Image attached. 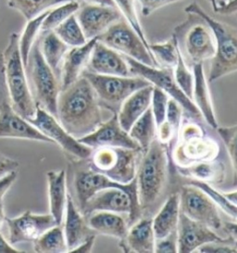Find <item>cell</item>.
I'll use <instances>...</instances> for the list:
<instances>
[{
	"label": "cell",
	"instance_id": "cell-41",
	"mask_svg": "<svg viewBox=\"0 0 237 253\" xmlns=\"http://www.w3.org/2000/svg\"><path fill=\"white\" fill-rule=\"evenodd\" d=\"M217 133L220 135L223 142L225 149H227L230 160L232 162L234 169V182L237 181V126L234 125L231 126H218L216 128Z\"/></svg>",
	"mask_w": 237,
	"mask_h": 253
},
{
	"label": "cell",
	"instance_id": "cell-19",
	"mask_svg": "<svg viewBox=\"0 0 237 253\" xmlns=\"http://www.w3.org/2000/svg\"><path fill=\"white\" fill-rule=\"evenodd\" d=\"M74 190L75 194V205L81 211L85 202L99 190L106 187H120L130 190H137L136 178L133 179L129 184H119L108 176L99 172L92 171L91 169L78 170L74 173Z\"/></svg>",
	"mask_w": 237,
	"mask_h": 253
},
{
	"label": "cell",
	"instance_id": "cell-3",
	"mask_svg": "<svg viewBox=\"0 0 237 253\" xmlns=\"http://www.w3.org/2000/svg\"><path fill=\"white\" fill-rule=\"evenodd\" d=\"M19 34H10L5 50L2 52L5 83L11 108L24 119L33 118L37 106L30 89L26 69L19 47Z\"/></svg>",
	"mask_w": 237,
	"mask_h": 253
},
{
	"label": "cell",
	"instance_id": "cell-29",
	"mask_svg": "<svg viewBox=\"0 0 237 253\" xmlns=\"http://www.w3.org/2000/svg\"><path fill=\"white\" fill-rule=\"evenodd\" d=\"M89 227L96 234H102L122 240L128 231V223L118 213L111 211H95L85 217Z\"/></svg>",
	"mask_w": 237,
	"mask_h": 253
},
{
	"label": "cell",
	"instance_id": "cell-49",
	"mask_svg": "<svg viewBox=\"0 0 237 253\" xmlns=\"http://www.w3.org/2000/svg\"><path fill=\"white\" fill-rule=\"evenodd\" d=\"M17 175H18V172L15 171L0 178V203L3 201V199L8 191V189L14 184L17 179Z\"/></svg>",
	"mask_w": 237,
	"mask_h": 253
},
{
	"label": "cell",
	"instance_id": "cell-38",
	"mask_svg": "<svg viewBox=\"0 0 237 253\" xmlns=\"http://www.w3.org/2000/svg\"><path fill=\"white\" fill-rule=\"evenodd\" d=\"M149 50L152 53L158 67L174 69L177 63L180 49L173 35L165 42L149 44Z\"/></svg>",
	"mask_w": 237,
	"mask_h": 253
},
{
	"label": "cell",
	"instance_id": "cell-52",
	"mask_svg": "<svg viewBox=\"0 0 237 253\" xmlns=\"http://www.w3.org/2000/svg\"><path fill=\"white\" fill-rule=\"evenodd\" d=\"M237 0L227 2L224 6L221 8H218L215 12L220 13V14H224V15H230V14H235L237 12Z\"/></svg>",
	"mask_w": 237,
	"mask_h": 253
},
{
	"label": "cell",
	"instance_id": "cell-43",
	"mask_svg": "<svg viewBox=\"0 0 237 253\" xmlns=\"http://www.w3.org/2000/svg\"><path fill=\"white\" fill-rule=\"evenodd\" d=\"M168 100L169 96L165 92H163L162 90L159 88H157L155 86L153 87L150 109L155 120L157 128L165 121Z\"/></svg>",
	"mask_w": 237,
	"mask_h": 253
},
{
	"label": "cell",
	"instance_id": "cell-32",
	"mask_svg": "<svg viewBox=\"0 0 237 253\" xmlns=\"http://www.w3.org/2000/svg\"><path fill=\"white\" fill-rule=\"evenodd\" d=\"M187 184L199 188L200 190H202L206 194L207 197L214 202L216 206L221 209L226 215L229 216L234 221H237V190H234L233 192L230 193H222L208 183L192 179H190L187 182Z\"/></svg>",
	"mask_w": 237,
	"mask_h": 253
},
{
	"label": "cell",
	"instance_id": "cell-17",
	"mask_svg": "<svg viewBox=\"0 0 237 253\" xmlns=\"http://www.w3.org/2000/svg\"><path fill=\"white\" fill-rule=\"evenodd\" d=\"M77 140L92 149L103 147L140 149L129 133L119 126L117 113L112 114L110 119L103 122L94 132Z\"/></svg>",
	"mask_w": 237,
	"mask_h": 253
},
{
	"label": "cell",
	"instance_id": "cell-44",
	"mask_svg": "<svg viewBox=\"0 0 237 253\" xmlns=\"http://www.w3.org/2000/svg\"><path fill=\"white\" fill-rule=\"evenodd\" d=\"M183 116H184V109L182 106L178 103L172 98H169L168 104H167V111H166V118H165V123L170 127L172 132L175 134H178L179 129L182 125L183 121Z\"/></svg>",
	"mask_w": 237,
	"mask_h": 253
},
{
	"label": "cell",
	"instance_id": "cell-33",
	"mask_svg": "<svg viewBox=\"0 0 237 253\" xmlns=\"http://www.w3.org/2000/svg\"><path fill=\"white\" fill-rule=\"evenodd\" d=\"M139 146L142 153L148 150L150 144L157 137V126L150 107L137 120L128 132Z\"/></svg>",
	"mask_w": 237,
	"mask_h": 253
},
{
	"label": "cell",
	"instance_id": "cell-46",
	"mask_svg": "<svg viewBox=\"0 0 237 253\" xmlns=\"http://www.w3.org/2000/svg\"><path fill=\"white\" fill-rule=\"evenodd\" d=\"M236 244L234 242H214L201 246L198 251L202 253H237Z\"/></svg>",
	"mask_w": 237,
	"mask_h": 253
},
{
	"label": "cell",
	"instance_id": "cell-25",
	"mask_svg": "<svg viewBox=\"0 0 237 253\" xmlns=\"http://www.w3.org/2000/svg\"><path fill=\"white\" fill-rule=\"evenodd\" d=\"M153 87L152 84H149L134 91L120 106L117 117L119 126L126 132L130 131L133 124L150 107Z\"/></svg>",
	"mask_w": 237,
	"mask_h": 253
},
{
	"label": "cell",
	"instance_id": "cell-27",
	"mask_svg": "<svg viewBox=\"0 0 237 253\" xmlns=\"http://www.w3.org/2000/svg\"><path fill=\"white\" fill-rule=\"evenodd\" d=\"M48 186V200L51 214L57 224L61 225L66 211L67 177L65 170L46 172Z\"/></svg>",
	"mask_w": 237,
	"mask_h": 253
},
{
	"label": "cell",
	"instance_id": "cell-15",
	"mask_svg": "<svg viewBox=\"0 0 237 253\" xmlns=\"http://www.w3.org/2000/svg\"><path fill=\"white\" fill-rule=\"evenodd\" d=\"M178 253H191L201 246L214 242H234L230 238H222L215 231L203 223L188 218L180 211L176 228Z\"/></svg>",
	"mask_w": 237,
	"mask_h": 253
},
{
	"label": "cell",
	"instance_id": "cell-4",
	"mask_svg": "<svg viewBox=\"0 0 237 253\" xmlns=\"http://www.w3.org/2000/svg\"><path fill=\"white\" fill-rule=\"evenodd\" d=\"M186 13L200 17L212 32L215 40V54L207 77V82L213 83L237 71V31L227 23H222L200 7L198 3L188 5Z\"/></svg>",
	"mask_w": 237,
	"mask_h": 253
},
{
	"label": "cell",
	"instance_id": "cell-40",
	"mask_svg": "<svg viewBox=\"0 0 237 253\" xmlns=\"http://www.w3.org/2000/svg\"><path fill=\"white\" fill-rule=\"evenodd\" d=\"M135 1L136 0H113L118 12L120 13V15L123 16L124 21L138 35V37L141 38L143 43L149 49L150 43H148V38L146 37L144 29L142 27L139 17L137 14V11H136Z\"/></svg>",
	"mask_w": 237,
	"mask_h": 253
},
{
	"label": "cell",
	"instance_id": "cell-48",
	"mask_svg": "<svg viewBox=\"0 0 237 253\" xmlns=\"http://www.w3.org/2000/svg\"><path fill=\"white\" fill-rule=\"evenodd\" d=\"M20 164L10 158L0 154V178L12 171H17Z\"/></svg>",
	"mask_w": 237,
	"mask_h": 253
},
{
	"label": "cell",
	"instance_id": "cell-5",
	"mask_svg": "<svg viewBox=\"0 0 237 253\" xmlns=\"http://www.w3.org/2000/svg\"><path fill=\"white\" fill-rule=\"evenodd\" d=\"M178 133L179 142L172 153L173 163L178 168L218 159L221 153L219 143L208 136L199 124L191 120L182 121Z\"/></svg>",
	"mask_w": 237,
	"mask_h": 253
},
{
	"label": "cell",
	"instance_id": "cell-51",
	"mask_svg": "<svg viewBox=\"0 0 237 253\" xmlns=\"http://www.w3.org/2000/svg\"><path fill=\"white\" fill-rule=\"evenodd\" d=\"M96 234L91 235L89 238H86L84 241H82L80 245L77 246L69 253H88L92 252L95 242H96Z\"/></svg>",
	"mask_w": 237,
	"mask_h": 253
},
{
	"label": "cell",
	"instance_id": "cell-26",
	"mask_svg": "<svg viewBox=\"0 0 237 253\" xmlns=\"http://www.w3.org/2000/svg\"><path fill=\"white\" fill-rule=\"evenodd\" d=\"M66 218L64 224V236L66 239L68 253L80 245L91 235L96 234L86 223L85 217L76 207L73 197L68 194L66 205Z\"/></svg>",
	"mask_w": 237,
	"mask_h": 253
},
{
	"label": "cell",
	"instance_id": "cell-21",
	"mask_svg": "<svg viewBox=\"0 0 237 253\" xmlns=\"http://www.w3.org/2000/svg\"><path fill=\"white\" fill-rule=\"evenodd\" d=\"M86 70L97 75L133 76L124 58L98 40L93 47Z\"/></svg>",
	"mask_w": 237,
	"mask_h": 253
},
{
	"label": "cell",
	"instance_id": "cell-56",
	"mask_svg": "<svg viewBox=\"0 0 237 253\" xmlns=\"http://www.w3.org/2000/svg\"><path fill=\"white\" fill-rule=\"evenodd\" d=\"M6 221V215H5V210H4V206H3V203L1 202L0 203V230L3 226V224Z\"/></svg>",
	"mask_w": 237,
	"mask_h": 253
},
{
	"label": "cell",
	"instance_id": "cell-18",
	"mask_svg": "<svg viewBox=\"0 0 237 253\" xmlns=\"http://www.w3.org/2000/svg\"><path fill=\"white\" fill-rule=\"evenodd\" d=\"M75 15L87 40L98 38L121 19L117 8L99 4H83Z\"/></svg>",
	"mask_w": 237,
	"mask_h": 253
},
{
	"label": "cell",
	"instance_id": "cell-1",
	"mask_svg": "<svg viewBox=\"0 0 237 253\" xmlns=\"http://www.w3.org/2000/svg\"><path fill=\"white\" fill-rule=\"evenodd\" d=\"M102 110L91 84L82 75L59 92L57 119L76 139L91 134L103 123Z\"/></svg>",
	"mask_w": 237,
	"mask_h": 253
},
{
	"label": "cell",
	"instance_id": "cell-30",
	"mask_svg": "<svg viewBox=\"0 0 237 253\" xmlns=\"http://www.w3.org/2000/svg\"><path fill=\"white\" fill-rule=\"evenodd\" d=\"M177 171L182 175L192 180L206 182L210 185H220L225 178L226 168L225 164L216 159L210 162L198 163L184 168L177 167Z\"/></svg>",
	"mask_w": 237,
	"mask_h": 253
},
{
	"label": "cell",
	"instance_id": "cell-53",
	"mask_svg": "<svg viewBox=\"0 0 237 253\" xmlns=\"http://www.w3.org/2000/svg\"><path fill=\"white\" fill-rule=\"evenodd\" d=\"M22 253L21 251L15 249L13 245L9 243V241L3 237L0 232V253Z\"/></svg>",
	"mask_w": 237,
	"mask_h": 253
},
{
	"label": "cell",
	"instance_id": "cell-45",
	"mask_svg": "<svg viewBox=\"0 0 237 253\" xmlns=\"http://www.w3.org/2000/svg\"><path fill=\"white\" fill-rule=\"evenodd\" d=\"M154 253H178L176 231L172 232L170 235H169L166 238H161V239H156L155 252Z\"/></svg>",
	"mask_w": 237,
	"mask_h": 253
},
{
	"label": "cell",
	"instance_id": "cell-7",
	"mask_svg": "<svg viewBox=\"0 0 237 253\" xmlns=\"http://www.w3.org/2000/svg\"><path fill=\"white\" fill-rule=\"evenodd\" d=\"M142 154L140 149L97 148L87 159L88 168L125 185L135 178Z\"/></svg>",
	"mask_w": 237,
	"mask_h": 253
},
{
	"label": "cell",
	"instance_id": "cell-2",
	"mask_svg": "<svg viewBox=\"0 0 237 253\" xmlns=\"http://www.w3.org/2000/svg\"><path fill=\"white\" fill-rule=\"evenodd\" d=\"M169 168L168 146L156 137L142 154L135 176L142 214L150 212L162 199L168 184Z\"/></svg>",
	"mask_w": 237,
	"mask_h": 253
},
{
	"label": "cell",
	"instance_id": "cell-14",
	"mask_svg": "<svg viewBox=\"0 0 237 253\" xmlns=\"http://www.w3.org/2000/svg\"><path fill=\"white\" fill-rule=\"evenodd\" d=\"M179 196L181 212L213 231L222 229L223 221L219 208L199 188L187 184L182 186Z\"/></svg>",
	"mask_w": 237,
	"mask_h": 253
},
{
	"label": "cell",
	"instance_id": "cell-9",
	"mask_svg": "<svg viewBox=\"0 0 237 253\" xmlns=\"http://www.w3.org/2000/svg\"><path fill=\"white\" fill-rule=\"evenodd\" d=\"M81 75L91 84L98 102L104 110L118 113L123 101L134 91L151 84L139 76H113L97 75L86 69Z\"/></svg>",
	"mask_w": 237,
	"mask_h": 253
},
{
	"label": "cell",
	"instance_id": "cell-8",
	"mask_svg": "<svg viewBox=\"0 0 237 253\" xmlns=\"http://www.w3.org/2000/svg\"><path fill=\"white\" fill-rule=\"evenodd\" d=\"M185 22L176 26L173 36L176 38L182 55L191 63H204L215 54L213 34L200 17L187 13Z\"/></svg>",
	"mask_w": 237,
	"mask_h": 253
},
{
	"label": "cell",
	"instance_id": "cell-54",
	"mask_svg": "<svg viewBox=\"0 0 237 253\" xmlns=\"http://www.w3.org/2000/svg\"><path fill=\"white\" fill-rule=\"evenodd\" d=\"M78 3H83V4H99V5H105V6H111L115 7V4L113 0H74Z\"/></svg>",
	"mask_w": 237,
	"mask_h": 253
},
{
	"label": "cell",
	"instance_id": "cell-16",
	"mask_svg": "<svg viewBox=\"0 0 237 253\" xmlns=\"http://www.w3.org/2000/svg\"><path fill=\"white\" fill-rule=\"evenodd\" d=\"M5 223L8 228L7 240L11 245L34 242L45 231L57 225L51 214H36L31 211H26L15 218L6 217Z\"/></svg>",
	"mask_w": 237,
	"mask_h": 253
},
{
	"label": "cell",
	"instance_id": "cell-24",
	"mask_svg": "<svg viewBox=\"0 0 237 253\" xmlns=\"http://www.w3.org/2000/svg\"><path fill=\"white\" fill-rule=\"evenodd\" d=\"M193 75H194V86H193L192 100L194 104L198 108L200 115L208 126L216 129L218 122L215 115L214 108L211 100L210 92L207 82L203 63L193 64Z\"/></svg>",
	"mask_w": 237,
	"mask_h": 253
},
{
	"label": "cell",
	"instance_id": "cell-11",
	"mask_svg": "<svg viewBox=\"0 0 237 253\" xmlns=\"http://www.w3.org/2000/svg\"><path fill=\"white\" fill-rule=\"evenodd\" d=\"M123 58L126 60L133 76H139L150 83L153 86L162 90L170 98L177 101L182 106L184 111L187 112L190 116L197 119L201 117L199 112L196 105L194 104L192 99L187 97L178 86L177 83L174 79L173 69L148 66L147 64L133 60L132 58L125 56H123Z\"/></svg>",
	"mask_w": 237,
	"mask_h": 253
},
{
	"label": "cell",
	"instance_id": "cell-39",
	"mask_svg": "<svg viewBox=\"0 0 237 253\" xmlns=\"http://www.w3.org/2000/svg\"><path fill=\"white\" fill-rule=\"evenodd\" d=\"M68 46L74 47L84 45L88 40L85 38L76 15L70 16L53 31Z\"/></svg>",
	"mask_w": 237,
	"mask_h": 253
},
{
	"label": "cell",
	"instance_id": "cell-47",
	"mask_svg": "<svg viewBox=\"0 0 237 253\" xmlns=\"http://www.w3.org/2000/svg\"><path fill=\"white\" fill-rule=\"evenodd\" d=\"M142 7V14L146 17L151 15L158 9L183 0H137Z\"/></svg>",
	"mask_w": 237,
	"mask_h": 253
},
{
	"label": "cell",
	"instance_id": "cell-55",
	"mask_svg": "<svg viewBox=\"0 0 237 253\" xmlns=\"http://www.w3.org/2000/svg\"><path fill=\"white\" fill-rule=\"evenodd\" d=\"M210 2H211L213 10L215 11L217 8L224 6L228 2V0H210Z\"/></svg>",
	"mask_w": 237,
	"mask_h": 253
},
{
	"label": "cell",
	"instance_id": "cell-23",
	"mask_svg": "<svg viewBox=\"0 0 237 253\" xmlns=\"http://www.w3.org/2000/svg\"><path fill=\"white\" fill-rule=\"evenodd\" d=\"M155 242L152 218L145 217L129 226L125 238L119 241V247L126 253H153Z\"/></svg>",
	"mask_w": 237,
	"mask_h": 253
},
{
	"label": "cell",
	"instance_id": "cell-6",
	"mask_svg": "<svg viewBox=\"0 0 237 253\" xmlns=\"http://www.w3.org/2000/svg\"><path fill=\"white\" fill-rule=\"evenodd\" d=\"M26 72L29 74L30 89L36 104L57 118L60 84L44 60L38 38L31 49Z\"/></svg>",
	"mask_w": 237,
	"mask_h": 253
},
{
	"label": "cell",
	"instance_id": "cell-34",
	"mask_svg": "<svg viewBox=\"0 0 237 253\" xmlns=\"http://www.w3.org/2000/svg\"><path fill=\"white\" fill-rule=\"evenodd\" d=\"M33 243L34 250L37 253H68V247L62 224H57L50 229L45 231Z\"/></svg>",
	"mask_w": 237,
	"mask_h": 253
},
{
	"label": "cell",
	"instance_id": "cell-36",
	"mask_svg": "<svg viewBox=\"0 0 237 253\" xmlns=\"http://www.w3.org/2000/svg\"><path fill=\"white\" fill-rule=\"evenodd\" d=\"M80 6L81 4L74 0H68L49 9L42 23L40 36L55 30L59 24L63 23L70 16L75 14L80 8Z\"/></svg>",
	"mask_w": 237,
	"mask_h": 253
},
{
	"label": "cell",
	"instance_id": "cell-50",
	"mask_svg": "<svg viewBox=\"0 0 237 253\" xmlns=\"http://www.w3.org/2000/svg\"><path fill=\"white\" fill-rule=\"evenodd\" d=\"M7 86L5 83V75H4V65H3V57L2 52H0V110L1 108L7 103H9V100L7 99Z\"/></svg>",
	"mask_w": 237,
	"mask_h": 253
},
{
	"label": "cell",
	"instance_id": "cell-31",
	"mask_svg": "<svg viewBox=\"0 0 237 253\" xmlns=\"http://www.w3.org/2000/svg\"><path fill=\"white\" fill-rule=\"evenodd\" d=\"M38 39L40 50L45 62L59 78L61 62L70 46H68L53 31L40 36Z\"/></svg>",
	"mask_w": 237,
	"mask_h": 253
},
{
	"label": "cell",
	"instance_id": "cell-42",
	"mask_svg": "<svg viewBox=\"0 0 237 253\" xmlns=\"http://www.w3.org/2000/svg\"><path fill=\"white\" fill-rule=\"evenodd\" d=\"M173 75L180 89L182 90L187 97L192 99L194 75L187 67L181 51L178 56L177 63L173 69Z\"/></svg>",
	"mask_w": 237,
	"mask_h": 253
},
{
	"label": "cell",
	"instance_id": "cell-10",
	"mask_svg": "<svg viewBox=\"0 0 237 253\" xmlns=\"http://www.w3.org/2000/svg\"><path fill=\"white\" fill-rule=\"evenodd\" d=\"M111 211L128 214V226L135 223L142 215L137 190L120 187H106L94 194L85 202L81 212L84 217L95 211Z\"/></svg>",
	"mask_w": 237,
	"mask_h": 253
},
{
	"label": "cell",
	"instance_id": "cell-20",
	"mask_svg": "<svg viewBox=\"0 0 237 253\" xmlns=\"http://www.w3.org/2000/svg\"><path fill=\"white\" fill-rule=\"evenodd\" d=\"M0 138H18L35 141L53 142L11 108L10 103L0 110Z\"/></svg>",
	"mask_w": 237,
	"mask_h": 253
},
{
	"label": "cell",
	"instance_id": "cell-28",
	"mask_svg": "<svg viewBox=\"0 0 237 253\" xmlns=\"http://www.w3.org/2000/svg\"><path fill=\"white\" fill-rule=\"evenodd\" d=\"M180 215L179 193L170 194L166 199L158 212L152 219L156 239H161L176 231Z\"/></svg>",
	"mask_w": 237,
	"mask_h": 253
},
{
	"label": "cell",
	"instance_id": "cell-37",
	"mask_svg": "<svg viewBox=\"0 0 237 253\" xmlns=\"http://www.w3.org/2000/svg\"><path fill=\"white\" fill-rule=\"evenodd\" d=\"M66 1L68 0H7V6L29 21Z\"/></svg>",
	"mask_w": 237,
	"mask_h": 253
},
{
	"label": "cell",
	"instance_id": "cell-12",
	"mask_svg": "<svg viewBox=\"0 0 237 253\" xmlns=\"http://www.w3.org/2000/svg\"><path fill=\"white\" fill-rule=\"evenodd\" d=\"M97 40L125 57L132 58L148 66L158 67L152 53L138 35L124 20H118L100 35Z\"/></svg>",
	"mask_w": 237,
	"mask_h": 253
},
{
	"label": "cell",
	"instance_id": "cell-22",
	"mask_svg": "<svg viewBox=\"0 0 237 253\" xmlns=\"http://www.w3.org/2000/svg\"><path fill=\"white\" fill-rule=\"evenodd\" d=\"M97 38L88 40L84 45L74 46L67 51L60 66V90L65 89L81 76L87 67L89 59Z\"/></svg>",
	"mask_w": 237,
	"mask_h": 253
},
{
	"label": "cell",
	"instance_id": "cell-35",
	"mask_svg": "<svg viewBox=\"0 0 237 253\" xmlns=\"http://www.w3.org/2000/svg\"><path fill=\"white\" fill-rule=\"evenodd\" d=\"M48 10L31 19L29 21H26L27 23L25 24L22 34L19 36V47H20L21 56H22V62L25 66V69L28 63L31 49L34 44L36 43L37 38L40 36L41 26Z\"/></svg>",
	"mask_w": 237,
	"mask_h": 253
},
{
	"label": "cell",
	"instance_id": "cell-13",
	"mask_svg": "<svg viewBox=\"0 0 237 253\" xmlns=\"http://www.w3.org/2000/svg\"><path fill=\"white\" fill-rule=\"evenodd\" d=\"M27 121L37 127L42 134L47 136L53 144L59 146L73 160L86 161L91 155L93 149L81 144L72 134H69L59 124L58 119L44 109L37 106L35 116Z\"/></svg>",
	"mask_w": 237,
	"mask_h": 253
}]
</instances>
